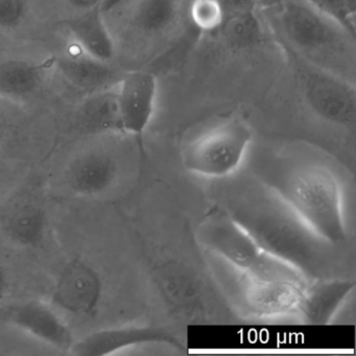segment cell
Returning a JSON list of instances; mask_svg holds the SVG:
<instances>
[{
  "label": "cell",
  "mask_w": 356,
  "mask_h": 356,
  "mask_svg": "<svg viewBox=\"0 0 356 356\" xmlns=\"http://www.w3.org/2000/svg\"><path fill=\"white\" fill-rule=\"evenodd\" d=\"M163 0H141L135 12V24L145 32L159 30L161 24H165L170 16V12L163 9L168 7L162 5Z\"/></svg>",
  "instance_id": "23"
},
{
  "label": "cell",
  "mask_w": 356,
  "mask_h": 356,
  "mask_svg": "<svg viewBox=\"0 0 356 356\" xmlns=\"http://www.w3.org/2000/svg\"><path fill=\"white\" fill-rule=\"evenodd\" d=\"M118 177V162L109 153L88 149L68 162L63 181L76 197H97L109 191Z\"/></svg>",
  "instance_id": "13"
},
{
  "label": "cell",
  "mask_w": 356,
  "mask_h": 356,
  "mask_svg": "<svg viewBox=\"0 0 356 356\" xmlns=\"http://www.w3.org/2000/svg\"><path fill=\"white\" fill-rule=\"evenodd\" d=\"M354 287L355 282L348 278L312 279L302 293L297 316L307 324H329Z\"/></svg>",
  "instance_id": "15"
},
{
  "label": "cell",
  "mask_w": 356,
  "mask_h": 356,
  "mask_svg": "<svg viewBox=\"0 0 356 356\" xmlns=\"http://www.w3.org/2000/svg\"><path fill=\"white\" fill-rule=\"evenodd\" d=\"M47 225L44 205L31 195L15 197L0 210V231L20 249L39 247L44 241Z\"/></svg>",
  "instance_id": "14"
},
{
  "label": "cell",
  "mask_w": 356,
  "mask_h": 356,
  "mask_svg": "<svg viewBox=\"0 0 356 356\" xmlns=\"http://www.w3.org/2000/svg\"><path fill=\"white\" fill-rule=\"evenodd\" d=\"M248 1H250V3H253L256 7L259 8L260 6L262 5V3H264V0H248Z\"/></svg>",
  "instance_id": "28"
},
{
  "label": "cell",
  "mask_w": 356,
  "mask_h": 356,
  "mask_svg": "<svg viewBox=\"0 0 356 356\" xmlns=\"http://www.w3.org/2000/svg\"><path fill=\"white\" fill-rule=\"evenodd\" d=\"M187 17L200 32H218L225 17L222 0H191Z\"/></svg>",
  "instance_id": "21"
},
{
  "label": "cell",
  "mask_w": 356,
  "mask_h": 356,
  "mask_svg": "<svg viewBox=\"0 0 356 356\" xmlns=\"http://www.w3.org/2000/svg\"><path fill=\"white\" fill-rule=\"evenodd\" d=\"M253 141L251 128L238 118L216 124L191 140L182 163L191 174L220 180L238 172Z\"/></svg>",
  "instance_id": "7"
},
{
  "label": "cell",
  "mask_w": 356,
  "mask_h": 356,
  "mask_svg": "<svg viewBox=\"0 0 356 356\" xmlns=\"http://www.w3.org/2000/svg\"><path fill=\"white\" fill-rule=\"evenodd\" d=\"M216 204L264 251L281 258L307 278L337 277V248L316 235L268 185L251 172L220 179Z\"/></svg>",
  "instance_id": "1"
},
{
  "label": "cell",
  "mask_w": 356,
  "mask_h": 356,
  "mask_svg": "<svg viewBox=\"0 0 356 356\" xmlns=\"http://www.w3.org/2000/svg\"><path fill=\"white\" fill-rule=\"evenodd\" d=\"M11 287V276L9 270L3 264H0V303L6 299Z\"/></svg>",
  "instance_id": "25"
},
{
  "label": "cell",
  "mask_w": 356,
  "mask_h": 356,
  "mask_svg": "<svg viewBox=\"0 0 356 356\" xmlns=\"http://www.w3.org/2000/svg\"><path fill=\"white\" fill-rule=\"evenodd\" d=\"M157 78L147 70L126 72L118 85L124 134L136 138L143 153V136L153 118L157 99Z\"/></svg>",
  "instance_id": "12"
},
{
  "label": "cell",
  "mask_w": 356,
  "mask_h": 356,
  "mask_svg": "<svg viewBox=\"0 0 356 356\" xmlns=\"http://www.w3.org/2000/svg\"><path fill=\"white\" fill-rule=\"evenodd\" d=\"M62 24L83 53L105 62L115 57V43L104 19L103 6L76 12Z\"/></svg>",
  "instance_id": "17"
},
{
  "label": "cell",
  "mask_w": 356,
  "mask_h": 356,
  "mask_svg": "<svg viewBox=\"0 0 356 356\" xmlns=\"http://www.w3.org/2000/svg\"><path fill=\"white\" fill-rule=\"evenodd\" d=\"M225 17L218 30L222 40L231 49H247L259 43L264 35L262 24L248 0H222Z\"/></svg>",
  "instance_id": "19"
},
{
  "label": "cell",
  "mask_w": 356,
  "mask_h": 356,
  "mask_svg": "<svg viewBox=\"0 0 356 356\" xmlns=\"http://www.w3.org/2000/svg\"><path fill=\"white\" fill-rule=\"evenodd\" d=\"M28 13V0H0V30L18 28L26 19Z\"/></svg>",
  "instance_id": "24"
},
{
  "label": "cell",
  "mask_w": 356,
  "mask_h": 356,
  "mask_svg": "<svg viewBox=\"0 0 356 356\" xmlns=\"http://www.w3.org/2000/svg\"><path fill=\"white\" fill-rule=\"evenodd\" d=\"M6 132V124L5 120H3V115L0 114V140L3 138V135H5Z\"/></svg>",
  "instance_id": "27"
},
{
  "label": "cell",
  "mask_w": 356,
  "mask_h": 356,
  "mask_svg": "<svg viewBox=\"0 0 356 356\" xmlns=\"http://www.w3.org/2000/svg\"><path fill=\"white\" fill-rule=\"evenodd\" d=\"M205 261L237 316L272 318L297 314L309 282L256 278L207 251Z\"/></svg>",
  "instance_id": "6"
},
{
  "label": "cell",
  "mask_w": 356,
  "mask_h": 356,
  "mask_svg": "<svg viewBox=\"0 0 356 356\" xmlns=\"http://www.w3.org/2000/svg\"><path fill=\"white\" fill-rule=\"evenodd\" d=\"M264 10L287 54L355 83V36L307 0H284Z\"/></svg>",
  "instance_id": "3"
},
{
  "label": "cell",
  "mask_w": 356,
  "mask_h": 356,
  "mask_svg": "<svg viewBox=\"0 0 356 356\" xmlns=\"http://www.w3.org/2000/svg\"><path fill=\"white\" fill-rule=\"evenodd\" d=\"M76 124L83 134H124L118 86L86 95L76 110Z\"/></svg>",
  "instance_id": "18"
},
{
  "label": "cell",
  "mask_w": 356,
  "mask_h": 356,
  "mask_svg": "<svg viewBox=\"0 0 356 356\" xmlns=\"http://www.w3.org/2000/svg\"><path fill=\"white\" fill-rule=\"evenodd\" d=\"M249 170L321 238L335 247L347 241L343 180L330 157L310 149H293L259 155Z\"/></svg>",
  "instance_id": "2"
},
{
  "label": "cell",
  "mask_w": 356,
  "mask_h": 356,
  "mask_svg": "<svg viewBox=\"0 0 356 356\" xmlns=\"http://www.w3.org/2000/svg\"><path fill=\"white\" fill-rule=\"evenodd\" d=\"M145 345H166L185 351L184 339L170 327L128 324L108 327L74 341L70 353L76 356L113 355L124 350Z\"/></svg>",
  "instance_id": "10"
},
{
  "label": "cell",
  "mask_w": 356,
  "mask_h": 356,
  "mask_svg": "<svg viewBox=\"0 0 356 356\" xmlns=\"http://www.w3.org/2000/svg\"><path fill=\"white\" fill-rule=\"evenodd\" d=\"M154 287L170 316L187 324L237 320L208 266H199L172 254H145Z\"/></svg>",
  "instance_id": "4"
},
{
  "label": "cell",
  "mask_w": 356,
  "mask_h": 356,
  "mask_svg": "<svg viewBox=\"0 0 356 356\" xmlns=\"http://www.w3.org/2000/svg\"><path fill=\"white\" fill-rule=\"evenodd\" d=\"M355 36L356 0H307Z\"/></svg>",
  "instance_id": "22"
},
{
  "label": "cell",
  "mask_w": 356,
  "mask_h": 356,
  "mask_svg": "<svg viewBox=\"0 0 356 356\" xmlns=\"http://www.w3.org/2000/svg\"><path fill=\"white\" fill-rule=\"evenodd\" d=\"M0 322L67 353L76 341L61 312L51 303L38 300H28L0 308Z\"/></svg>",
  "instance_id": "11"
},
{
  "label": "cell",
  "mask_w": 356,
  "mask_h": 356,
  "mask_svg": "<svg viewBox=\"0 0 356 356\" xmlns=\"http://www.w3.org/2000/svg\"><path fill=\"white\" fill-rule=\"evenodd\" d=\"M104 298V281L99 270L82 257L68 260L51 289V304L60 312L78 318L92 316Z\"/></svg>",
  "instance_id": "9"
},
{
  "label": "cell",
  "mask_w": 356,
  "mask_h": 356,
  "mask_svg": "<svg viewBox=\"0 0 356 356\" xmlns=\"http://www.w3.org/2000/svg\"><path fill=\"white\" fill-rule=\"evenodd\" d=\"M287 54V53H286ZM308 107L321 120L347 131L356 120L355 83L287 54Z\"/></svg>",
  "instance_id": "8"
},
{
  "label": "cell",
  "mask_w": 356,
  "mask_h": 356,
  "mask_svg": "<svg viewBox=\"0 0 356 356\" xmlns=\"http://www.w3.org/2000/svg\"><path fill=\"white\" fill-rule=\"evenodd\" d=\"M54 61L12 59L0 62V97L24 99L32 97L44 83Z\"/></svg>",
  "instance_id": "20"
},
{
  "label": "cell",
  "mask_w": 356,
  "mask_h": 356,
  "mask_svg": "<svg viewBox=\"0 0 356 356\" xmlns=\"http://www.w3.org/2000/svg\"><path fill=\"white\" fill-rule=\"evenodd\" d=\"M197 245L239 270L268 280L306 282L301 270L264 251L220 206L214 204L197 226Z\"/></svg>",
  "instance_id": "5"
},
{
  "label": "cell",
  "mask_w": 356,
  "mask_h": 356,
  "mask_svg": "<svg viewBox=\"0 0 356 356\" xmlns=\"http://www.w3.org/2000/svg\"><path fill=\"white\" fill-rule=\"evenodd\" d=\"M67 1L74 10H76V12L87 11V10L103 6V0H67Z\"/></svg>",
  "instance_id": "26"
},
{
  "label": "cell",
  "mask_w": 356,
  "mask_h": 356,
  "mask_svg": "<svg viewBox=\"0 0 356 356\" xmlns=\"http://www.w3.org/2000/svg\"><path fill=\"white\" fill-rule=\"evenodd\" d=\"M54 66L70 87L85 95L114 88L124 76L111 62L85 53L62 56L54 60Z\"/></svg>",
  "instance_id": "16"
}]
</instances>
